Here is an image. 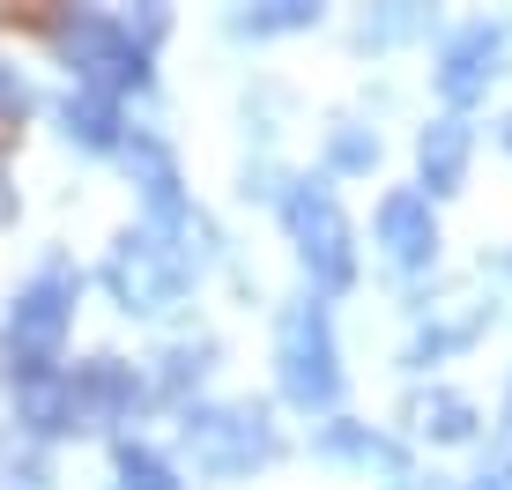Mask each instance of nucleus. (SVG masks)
Wrapping results in <instances>:
<instances>
[{
	"mask_svg": "<svg viewBox=\"0 0 512 490\" xmlns=\"http://www.w3.org/2000/svg\"><path fill=\"white\" fill-rule=\"evenodd\" d=\"M372 156H379V142H372V134H357V127H342V134H334V164L364 171V164H372Z\"/></svg>",
	"mask_w": 512,
	"mask_h": 490,
	"instance_id": "nucleus-16",
	"label": "nucleus"
},
{
	"mask_svg": "<svg viewBox=\"0 0 512 490\" xmlns=\"http://www.w3.org/2000/svg\"><path fill=\"white\" fill-rule=\"evenodd\" d=\"M75 394H82V409H90V416H119V409H134V401H141V379L119 357H90L75 372Z\"/></svg>",
	"mask_w": 512,
	"mask_h": 490,
	"instance_id": "nucleus-11",
	"label": "nucleus"
},
{
	"mask_svg": "<svg viewBox=\"0 0 512 490\" xmlns=\"http://www.w3.org/2000/svg\"><path fill=\"white\" fill-rule=\"evenodd\" d=\"M483 490H512V468H498V476H483Z\"/></svg>",
	"mask_w": 512,
	"mask_h": 490,
	"instance_id": "nucleus-19",
	"label": "nucleus"
},
{
	"mask_svg": "<svg viewBox=\"0 0 512 490\" xmlns=\"http://www.w3.org/2000/svg\"><path fill=\"white\" fill-rule=\"evenodd\" d=\"M0 216H8V179H0Z\"/></svg>",
	"mask_w": 512,
	"mask_h": 490,
	"instance_id": "nucleus-21",
	"label": "nucleus"
},
{
	"mask_svg": "<svg viewBox=\"0 0 512 490\" xmlns=\"http://www.w3.org/2000/svg\"><path fill=\"white\" fill-rule=\"evenodd\" d=\"M60 45L67 60L90 75V90H141L149 82V52L134 45V23H112V15H75V23H60Z\"/></svg>",
	"mask_w": 512,
	"mask_h": 490,
	"instance_id": "nucleus-6",
	"label": "nucleus"
},
{
	"mask_svg": "<svg viewBox=\"0 0 512 490\" xmlns=\"http://www.w3.org/2000/svg\"><path fill=\"white\" fill-rule=\"evenodd\" d=\"M67 142H82V149H119V104L112 97H97V90H82V97H67Z\"/></svg>",
	"mask_w": 512,
	"mask_h": 490,
	"instance_id": "nucleus-12",
	"label": "nucleus"
},
{
	"mask_svg": "<svg viewBox=\"0 0 512 490\" xmlns=\"http://www.w3.org/2000/svg\"><path fill=\"white\" fill-rule=\"evenodd\" d=\"M468 149H475L468 119H431V134L416 142L423 186H431V194H453V186H461V171H468Z\"/></svg>",
	"mask_w": 512,
	"mask_h": 490,
	"instance_id": "nucleus-10",
	"label": "nucleus"
},
{
	"mask_svg": "<svg viewBox=\"0 0 512 490\" xmlns=\"http://www.w3.org/2000/svg\"><path fill=\"white\" fill-rule=\"evenodd\" d=\"M282 216H290V238H297V260L320 290H342L357 275V245H349V223L334 208L327 186H290L282 194Z\"/></svg>",
	"mask_w": 512,
	"mask_h": 490,
	"instance_id": "nucleus-4",
	"label": "nucleus"
},
{
	"mask_svg": "<svg viewBox=\"0 0 512 490\" xmlns=\"http://www.w3.org/2000/svg\"><path fill=\"white\" fill-rule=\"evenodd\" d=\"M67 312H75V275H67V268H45L38 283L15 297V312H8V372H15V387L52 379V357H60V335H67Z\"/></svg>",
	"mask_w": 512,
	"mask_h": 490,
	"instance_id": "nucleus-1",
	"label": "nucleus"
},
{
	"mask_svg": "<svg viewBox=\"0 0 512 490\" xmlns=\"http://www.w3.org/2000/svg\"><path fill=\"white\" fill-rule=\"evenodd\" d=\"M409 424L431 431V439H468V431H475V409H468L461 394H416V401H409Z\"/></svg>",
	"mask_w": 512,
	"mask_h": 490,
	"instance_id": "nucleus-13",
	"label": "nucleus"
},
{
	"mask_svg": "<svg viewBox=\"0 0 512 490\" xmlns=\"http://www.w3.org/2000/svg\"><path fill=\"white\" fill-rule=\"evenodd\" d=\"M394 490H453V483H438V476H431V483H394Z\"/></svg>",
	"mask_w": 512,
	"mask_h": 490,
	"instance_id": "nucleus-20",
	"label": "nucleus"
},
{
	"mask_svg": "<svg viewBox=\"0 0 512 490\" xmlns=\"http://www.w3.org/2000/svg\"><path fill=\"white\" fill-rule=\"evenodd\" d=\"M30 112V82L15 67H0V119H23Z\"/></svg>",
	"mask_w": 512,
	"mask_h": 490,
	"instance_id": "nucleus-17",
	"label": "nucleus"
},
{
	"mask_svg": "<svg viewBox=\"0 0 512 490\" xmlns=\"http://www.w3.org/2000/svg\"><path fill=\"white\" fill-rule=\"evenodd\" d=\"M119 490H179V476H171L156 453L141 446H119Z\"/></svg>",
	"mask_w": 512,
	"mask_h": 490,
	"instance_id": "nucleus-14",
	"label": "nucleus"
},
{
	"mask_svg": "<svg viewBox=\"0 0 512 490\" xmlns=\"http://www.w3.org/2000/svg\"><path fill=\"white\" fill-rule=\"evenodd\" d=\"M171 372H164V387H186V379H201V364H208V349H171Z\"/></svg>",
	"mask_w": 512,
	"mask_h": 490,
	"instance_id": "nucleus-18",
	"label": "nucleus"
},
{
	"mask_svg": "<svg viewBox=\"0 0 512 490\" xmlns=\"http://www.w3.org/2000/svg\"><path fill=\"white\" fill-rule=\"evenodd\" d=\"M275 364H282V394H290L297 409H334V394H342V364H334L327 305H290V312H282Z\"/></svg>",
	"mask_w": 512,
	"mask_h": 490,
	"instance_id": "nucleus-2",
	"label": "nucleus"
},
{
	"mask_svg": "<svg viewBox=\"0 0 512 490\" xmlns=\"http://www.w3.org/2000/svg\"><path fill=\"white\" fill-rule=\"evenodd\" d=\"M498 52H505V38L490 23H475V30H461V38L446 45V60H438V90H446L453 104H468L475 90H483L490 75H498Z\"/></svg>",
	"mask_w": 512,
	"mask_h": 490,
	"instance_id": "nucleus-9",
	"label": "nucleus"
},
{
	"mask_svg": "<svg viewBox=\"0 0 512 490\" xmlns=\"http://www.w3.org/2000/svg\"><path fill=\"white\" fill-rule=\"evenodd\" d=\"M379 245L394 268H423L438 253V223H431V201L423 194H386L379 201Z\"/></svg>",
	"mask_w": 512,
	"mask_h": 490,
	"instance_id": "nucleus-7",
	"label": "nucleus"
},
{
	"mask_svg": "<svg viewBox=\"0 0 512 490\" xmlns=\"http://www.w3.org/2000/svg\"><path fill=\"white\" fill-rule=\"evenodd\" d=\"M297 23H312V8H297V0L260 8V15H238V30H253V38H268V30H297Z\"/></svg>",
	"mask_w": 512,
	"mask_h": 490,
	"instance_id": "nucleus-15",
	"label": "nucleus"
},
{
	"mask_svg": "<svg viewBox=\"0 0 512 490\" xmlns=\"http://www.w3.org/2000/svg\"><path fill=\"white\" fill-rule=\"evenodd\" d=\"M186 453L201 476H245V468H260L275 453V431L260 409H238V401H223V409H193L186 416Z\"/></svg>",
	"mask_w": 512,
	"mask_h": 490,
	"instance_id": "nucleus-5",
	"label": "nucleus"
},
{
	"mask_svg": "<svg viewBox=\"0 0 512 490\" xmlns=\"http://www.w3.org/2000/svg\"><path fill=\"white\" fill-rule=\"evenodd\" d=\"M104 283L127 312H164L186 290V245H171L164 231H127L104 260Z\"/></svg>",
	"mask_w": 512,
	"mask_h": 490,
	"instance_id": "nucleus-3",
	"label": "nucleus"
},
{
	"mask_svg": "<svg viewBox=\"0 0 512 490\" xmlns=\"http://www.w3.org/2000/svg\"><path fill=\"white\" fill-rule=\"evenodd\" d=\"M141 179V201H149V216L164 223V231H186V201H179V171H171V149L156 142V134H134V142H119Z\"/></svg>",
	"mask_w": 512,
	"mask_h": 490,
	"instance_id": "nucleus-8",
	"label": "nucleus"
}]
</instances>
